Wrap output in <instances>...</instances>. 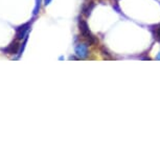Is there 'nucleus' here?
I'll return each mask as SVG.
<instances>
[{
  "label": "nucleus",
  "mask_w": 160,
  "mask_h": 160,
  "mask_svg": "<svg viewBox=\"0 0 160 160\" xmlns=\"http://www.w3.org/2000/svg\"><path fill=\"white\" fill-rule=\"evenodd\" d=\"M78 28H80L81 34H82L83 37L86 39V41L88 42L89 45H93V44H95L96 42H98L95 36H93L91 34V32H90L88 24H87L86 21L84 19H82V18L78 20Z\"/></svg>",
  "instance_id": "f257e3e1"
},
{
  "label": "nucleus",
  "mask_w": 160,
  "mask_h": 160,
  "mask_svg": "<svg viewBox=\"0 0 160 160\" xmlns=\"http://www.w3.org/2000/svg\"><path fill=\"white\" fill-rule=\"evenodd\" d=\"M75 55H77L80 59H86L89 56V50H88V44L86 43H80L78 44L74 48Z\"/></svg>",
  "instance_id": "f03ea898"
},
{
  "label": "nucleus",
  "mask_w": 160,
  "mask_h": 160,
  "mask_svg": "<svg viewBox=\"0 0 160 160\" xmlns=\"http://www.w3.org/2000/svg\"><path fill=\"white\" fill-rule=\"evenodd\" d=\"M31 28V23H25L23 25L19 26V28H16V39L18 41L22 40L28 36V32Z\"/></svg>",
  "instance_id": "7ed1b4c3"
},
{
  "label": "nucleus",
  "mask_w": 160,
  "mask_h": 160,
  "mask_svg": "<svg viewBox=\"0 0 160 160\" xmlns=\"http://www.w3.org/2000/svg\"><path fill=\"white\" fill-rule=\"evenodd\" d=\"M19 47H20V45L18 43V40H16V41L12 42V43L5 48L4 52L8 53V55H16L18 52V50H19Z\"/></svg>",
  "instance_id": "20e7f679"
},
{
  "label": "nucleus",
  "mask_w": 160,
  "mask_h": 160,
  "mask_svg": "<svg viewBox=\"0 0 160 160\" xmlns=\"http://www.w3.org/2000/svg\"><path fill=\"white\" fill-rule=\"evenodd\" d=\"M153 34H154V38L156 39L157 41L160 43V23L158 25H156L153 29Z\"/></svg>",
  "instance_id": "39448f33"
},
{
  "label": "nucleus",
  "mask_w": 160,
  "mask_h": 160,
  "mask_svg": "<svg viewBox=\"0 0 160 160\" xmlns=\"http://www.w3.org/2000/svg\"><path fill=\"white\" fill-rule=\"evenodd\" d=\"M93 8H94V3H93V2H90V3L87 5V8H84V12L83 13L86 15L87 17L89 16L90 15V13H91V11L93 10Z\"/></svg>",
  "instance_id": "423d86ee"
},
{
  "label": "nucleus",
  "mask_w": 160,
  "mask_h": 160,
  "mask_svg": "<svg viewBox=\"0 0 160 160\" xmlns=\"http://www.w3.org/2000/svg\"><path fill=\"white\" fill-rule=\"evenodd\" d=\"M40 7H41V0H36V7L34 10V15H37L40 11Z\"/></svg>",
  "instance_id": "0eeeda50"
},
{
  "label": "nucleus",
  "mask_w": 160,
  "mask_h": 160,
  "mask_svg": "<svg viewBox=\"0 0 160 160\" xmlns=\"http://www.w3.org/2000/svg\"><path fill=\"white\" fill-rule=\"evenodd\" d=\"M52 0H44V5H48Z\"/></svg>",
  "instance_id": "6e6552de"
},
{
  "label": "nucleus",
  "mask_w": 160,
  "mask_h": 160,
  "mask_svg": "<svg viewBox=\"0 0 160 160\" xmlns=\"http://www.w3.org/2000/svg\"><path fill=\"white\" fill-rule=\"evenodd\" d=\"M75 59H78V58H75L74 56H71V57H69V60H75Z\"/></svg>",
  "instance_id": "1a4fd4ad"
},
{
  "label": "nucleus",
  "mask_w": 160,
  "mask_h": 160,
  "mask_svg": "<svg viewBox=\"0 0 160 160\" xmlns=\"http://www.w3.org/2000/svg\"><path fill=\"white\" fill-rule=\"evenodd\" d=\"M157 60H160V52L158 53V56H157V58H156Z\"/></svg>",
  "instance_id": "9d476101"
}]
</instances>
